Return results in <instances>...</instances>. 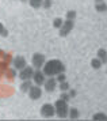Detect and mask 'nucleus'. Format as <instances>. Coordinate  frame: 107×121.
Listing matches in <instances>:
<instances>
[{
	"instance_id": "1",
	"label": "nucleus",
	"mask_w": 107,
	"mask_h": 121,
	"mask_svg": "<svg viewBox=\"0 0 107 121\" xmlns=\"http://www.w3.org/2000/svg\"><path fill=\"white\" fill-rule=\"evenodd\" d=\"M60 72H65V65L61 60L52 59L45 63L43 65V73L46 76H57Z\"/></svg>"
},
{
	"instance_id": "2",
	"label": "nucleus",
	"mask_w": 107,
	"mask_h": 121,
	"mask_svg": "<svg viewBox=\"0 0 107 121\" xmlns=\"http://www.w3.org/2000/svg\"><path fill=\"white\" fill-rule=\"evenodd\" d=\"M54 108H56V114L60 118H66L69 116V106H68V102L64 101V99L58 98L56 102H54Z\"/></svg>"
},
{
	"instance_id": "3",
	"label": "nucleus",
	"mask_w": 107,
	"mask_h": 121,
	"mask_svg": "<svg viewBox=\"0 0 107 121\" xmlns=\"http://www.w3.org/2000/svg\"><path fill=\"white\" fill-rule=\"evenodd\" d=\"M45 63H46V60H45V55L39 53V52H37V53L33 55L31 64H33V67H34L35 69H41V68L45 65Z\"/></svg>"
},
{
	"instance_id": "4",
	"label": "nucleus",
	"mask_w": 107,
	"mask_h": 121,
	"mask_svg": "<svg viewBox=\"0 0 107 121\" xmlns=\"http://www.w3.org/2000/svg\"><path fill=\"white\" fill-rule=\"evenodd\" d=\"M73 27H75V21H72V19H65L64 23H62V26L60 27V35H61V37H66V35L72 31Z\"/></svg>"
},
{
	"instance_id": "5",
	"label": "nucleus",
	"mask_w": 107,
	"mask_h": 121,
	"mask_svg": "<svg viewBox=\"0 0 107 121\" xmlns=\"http://www.w3.org/2000/svg\"><path fill=\"white\" fill-rule=\"evenodd\" d=\"M56 114V108L52 104H45L41 106V116L45 118H50Z\"/></svg>"
},
{
	"instance_id": "6",
	"label": "nucleus",
	"mask_w": 107,
	"mask_h": 121,
	"mask_svg": "<svg viewBox=\"0 0 107 121\" xmlns=\"http://www.w3.org/2000/svg\"><path fill=\"white\" fill-rule=\"evenodd\" d=\"M34 72H35V69H34L33 67L26 65L25 68H22L21 71H19V75H18V76L21 78V80H29V79H33Z\"/></svg>"
},
{
	"instance_id": "7",
	"label": "nucleus",
	"mask_w": 107,
	"mask_h": 121,
	"mask_svg": "<svg viewBox=\"0 0 107 121\" xmlns=\"http://www.w3.org/2000/svg\"><path fill=\"white\" fill-rule=\"evenodd\" d=\"M57 79L53 76H50L49 79H46L45 80V83H43V87H45V90L48 91V93H53L54 90L57 88Z\"/></svg>"
},
{
	"instance_id": "8",
	"label": "nucleus",
	"mask_w": 107,
	"mask_h": 121,
	"mask_svg": "<svg viewBox=\"0 0 107 121\" xmlns=\"http://www.w3.org/2000/svg\"><path fill=\"white\" fill-rule=\"evenodd\" d=\"M29 97H30V99H33V101H37V99L41 98V95H42V90H41V87L39 86H31L30 87V90H29Z\"/></svg>"
},
{
	"instance_id": "9",
	"label": "nucleus",
	"mask_w": 107,
	"mask_h": 121,
	"mask_svg": "<svg viewBox=\"0 0 107 121\" xmlns=\"http://www.w3.org/2000/svg\"><path fill=\"white\" fill-rule=\"evenodd\" d=\"M12 65H14L15 69L21 71L22 68H25V67L27 65V61H26V59H25L23 56H15L14 60H12Z\"/></svg>"
},
{
	"instance_id": "10",
	"label": "nucleus",
	"mask_w": 107,
	"mask_h": 121,
	"mask_svg": "<svg viewBox=\"0 0 107 121\" xmlns=\"http://www.w3.org/2000/svg\"><path fill=\"white\" fill-rule=\"evenodd\" d=\"M33 80L35 82L37 86H42L43 83H45V80H46V75H45L43 71H41V69H35L34 76H33Z\"/></svg>"
},
{
	"instance_id": "11",
	"label": "nucleus",
	"mask_w": 107,
	"mask_h": 121,
	"mask_svg": "<svg viewBox=\"0 0 107 121\" xmlns=\"http://www.w3.org/2000/svg\"><path fill=\"white\" fill-rule=\"evenodd\" d=\"M31 86H33L31 79H29V80H22L21 86H19V90H21L22 93H29V90H30Z\"/></svg>"
},
{
	"instance_id": "12",
	"label": "nucleus",
	"mask_w": 107,
	"mask_h": 121,
	"mask_svg": "<svg viewBox=\"0 0 107 121\" xmlns=\"http://www.w3.org/2000/svg\"><path fill=\"white\" fill-rule=\"evenodd\" d=\"M96 57L98 59H100V61H102V64H107V50L106 49H99L96 53Z\"/></svg>"
},
{
	"instance_id": "13",
	"label": "nucleus",
	"mask_w": 107,
	"mask_h": 121,
	"mask_svg": "<svg viewBox=\"0 0 107 121\" xmlns=\"http://www.w3.org/2000/svg\"><path fill=\"white\" fill-rule=\"evenodd\" d=\"M42 3H43V0H29L30 7H31V8H35V10L41 8V7H42Z\"/></svg>"
},
{
	"instance_id": "14",
	"label": "nucleus",
	"mask_w": 107,
	"mask_h": 121,
	"mask_svg": "<svg viewBox=\"0 0 107 121\" xmlns=\"http://www.w3.org/2000/svg\"><path fill=\"white\" fill-rule=\"evenodd\" d=\"M79 116H80V112L76 109V108H69V118L72 120H76V118H79Z\"/></svg>"
},
{
	"instance_id": "15",
	"label": "nucleus",
	"mask_w": 107,
	"mask_h": 121,
	"mask_svg": "<svg viewBox=\"0 0 107 121\" xmlns=\"http://www.w3.org/2000/svg\"><path fill=\"white\" fill-rule=\"evenodd\" d=\"M95 10H96L98 12H106L107 11V4L104 1H102V3H95Z\"/></svg>"
},
{
	"instance_id": "16",
	"label": "nucleus",
	"mask_w": 107,
	"mask_h": 121,
	"mask_svg": "<svg viewBox=\"0 0 107 121\" xmlns=\"http://www.w3.org/2000/svg\"><path fill=\"white\" fill-rule=\"evenodd\" d=\"M102 65H103V64H102V61H100V59L95 57V59H92V60H91V67L94 68V69H99Z\"/></svg>"
},
{
	"instance_id": "17",
	"label": "nucleus",
	"mask_w": 107,
	"mask_h": 121,
	"mask_svg": "<svg viewBox=\"0 0 107 121\" xmlns=\"http://www.w3.org/2000/svg\"><path fill=\"white\" fill-rule=\"evenodd\" d=\"M92 120H95V121H106L107 120V114H104V113H95V114L92 116Z\"/></svg>"
},
{
	"instance_id": "18",
	"label": "nucleus",
	"mask_w": 107,
	"mask_h": 121,
	"mask_svg": "<svg viewBox=\"0 0 107 121\" xmlns=\"http://www.w3.org/2000/svg\"><path fill=\"white\" fill-rule=\"evenodd\" d=\"M62 23H64V21H62L61 18H54V21H53V27L60 29L61 26H62Z\"/></svg>"
},
{
	"instance_id": "19",
	"label": "nucleus",
	"mask_w": 107,
	"mask_h": 121,
	"mask_svg": "<svg viewBox=\"0 0 107 121\" xmlns=\"http://www.w3.org/2000/svg\"><path fill=\"white\" fill-rule=\"evenodd\" d=\"M58 88L61 91H68V90H69V83L66 82V80H65V82H61L58 84Z\"/></svg>"
},
{
	"instance_id": "20",
	"label": "nucleus",
	"mask_w": 107,
	"mask_h": 121,
	"mask_svg": "<svg viewBox=\"0 0 107 121\" xmlns=\"http://www.w3.org/2000/svg\"><path fill=\"white\" fill-rule=\"evenodd\" d=\"M65 19H72V21H75V19H76V11H73V10L68 11V12H66V17H65Z\"/></svg>"
},
{
	"instance_id": "21",
	"label": "nucleus",
	"mask_w": 107,
	"mask_h": 121,
	"mask_svg": "<svg viewBox=\"0 0 107 121\" xmlns=\"http://www.w3.org/2000/svg\"><path fill=\"white\" fill-rule=\"evenodd\" d=\"M56 79H57V82H58V83L65 82V80H66V76H65V72H60L58 75L56 76Z\"/></svg>"
},
{
	"instance_id": "22",
	"label": "nucleus",
	"mask_w": 107,
	"mask_h": 121,
	"mask_svg": "<svg viewBox=\"0 0 107 121\" xmlns=\"http://www.w3.org/2000/svg\"><path fill=\"white\" fill-rule=\"evenodd\" d=\"M60 98L61 99H64V101H66V102H69V99H70V95L66 91H61V95H60Z\"/></svg>"
},
{
	"instance_id": "23",
	"label": "nucleus",
	"mask_w": 107,
	"mask_h": 121,
	"mask_svg": "<svg viewBox=\"0 0 107 121\" xmlns=\"http://www.w3.org/2000/svg\"><path fill=\"white\" fill-rule=\"evenodd\" d=\"M7 73H8V78H10L11 80L16 78V69H15V68H12V69H8V72H7Z\"/></svg>"
},
{
	"instance_id": "24",
	"label": "nucleus",
	"mask_w": 107,
	"mask_h": 121,
	"mask_svg": "<svg viewBox=\"0 0 107 121\" xmlns=\"http://www.w3.org/2000/svg\"><path fill=\"white\" fill-rule=\"evenodd\" d=\"M52 4H53V0H43L42 7L48 10V8H50V7H52Z\"/></svg>"
},
{
	"instance_id": "25",
	"label": "nucleus",
	"mask_w": 107,
	"mask_h": 121,
	"mask_svg": "<svg viewBox=\"0 0 107 121\" xmlns=\"http://www.w3.org/2000/svg\"><path fill=\"white\" fill-rule=\"evenodd\" d=\"M1 37H8V30H7V29L4 27V30H3V31H1Z\"/></svg>"
},
{
	"instance_id": "26",
	"label": "nucleus",
	"mask_w": 107,
	"mask_h": 121,
	"mask_svg": "<svg viewBox=\"0 0 107 121\" xmlns=\"http://www.w3.org/2000/svg\"><path fill=\"white\" fill-rule=\"evenodd\" d=\"M69 95H70V98L76 97V90H70V91H69Z\"/></svg>"
},
{
	"instance_id": "27",
	"label": "nucleus",
	"mask_w": 107,
	"mask_h": 121,
	"mask_svg": "<svg viewBox=\"0 0 107 121\" xmlns=\"http://www.w3.org/2000/svg\"><path fill=\"white\" fill-rule=\"evenodd\" d=\"M4 30V26H3V23L0 22V35H1V31Z\"/></svg>"
},
{
	"instance_id": "28",
	"label": "nucleus",
	"mask_w": 107,
	"mask_h": 121,
	"mask_svg": "<svg viewBox=\"0 0 107 121\" xmlns=\"http://www.w3.org/2000/svg\"><path fill=\"white\" fill-rule=\"evenodd\" d=\"M3 56H4V50L0 49V59H3Z\"/></svg>"
},
{
	"instance_id": "29",
	"label": "nucleus",
	"mask_w": 107,
	"mask_h": 121,
	"mask_svg": "<svg viewBox=\"0 0 107 121\" xmlns=\"http://www.w3.org/2000/svg\"><path fill=\"white\" fill-rule=\"evenodd\" d=\"M103 0H95V3H102Z\"/></svg>"
},
{
	"instance_id": "30",
	"label": "nucleus",
	"mask_w": 107,
	"mask_h": 121,
	"mask_svg": "<svg viewBox=\"0 0 107 121\" xmlns=\"http://www.w3.org/2000/svg\"><path fill=\"white\" fill-rule=\"evenodd\" d=\"M21 1H23V3H25V1H29V0H21Z\"/></svg>"
},
{
	"instance_id": "31",
	"label": "nucleus",
	"mask_w": 107,
	"mask_h": 121,
	"mask_svg": "<svg viewBox=\"0 0 107 121\" xmlns=\"http://www.w3.org/2000/svg\"><path fill=\"white\" fill-rule=\"evenodd\" d=\"M0 78H1V76H0Z\"/></svg>"
}]
</instances>
